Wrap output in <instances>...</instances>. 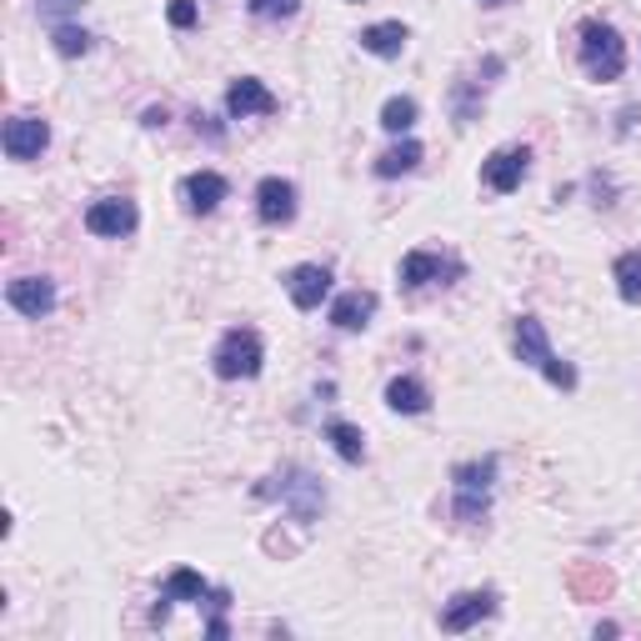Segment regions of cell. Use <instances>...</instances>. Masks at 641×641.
<instances>
[{
    "mask_svg": "<svg viewBox=\"0 0 641 641\" xmlns=\"http://www.w3.org/2000/svg\"><path fill=\"white\" fill-rule=\"evenodd\" d=\"M511 351H516L521 366L541 371V376L551 381V386L561 391H576V366L571 361H561L556 351H551L546 341V326H541V316H516V326H511Z\"/></svg>",
    "mask_w": 641,
    "mask_h": 641,
    "instance_id": "6da1fadb",
    "label": "cell"
},
{
    "mask_svg": "<svg viewBox=\"0 0 641 641\" xmlns=\"http://www.w3.org/2000/svg\"><path fill=\"white\" fill-rule=\"evenodd\" d=\"M256 496H270V501H286V511L300 521V526H310V521L320 516V506H326V486H320V476H310L306 466H286L280 476L260 481Z\"/></svg>",
    "mask_w": 641,
    "mask_h": 641,
    "instance_id": "7a4b0ae2",
    "label": "cell"
},
{
    "mask_svg": "<svg viewBox=\"0 0 641 641\" xmlns=\"http://www.w3.org/2000/svg\"><path fill=\"white\" fill-rule=\"evenodd\" d=\"M576 60L591 80H621V70H627V40L607 20H586L576 40Z\"/></svg>",
    "mask_w": 641,
    "mask_h": 641,
    "instance_id": "3957f363",
    "label": "cell"
},
{
    "mask_svg": "<svg viewBox=\"0 0 641 641\" xmlns=\"http://www.w3.org/2000/svg\"><path fill=\"white\" fill-rule=\"evenodd\" d=\"M260 361H266V346H260V336L250 326H230L226 336L216 341V351H210V371H216L220 381L260 376Z\"/></svg>",
    "mask_w": 641,
    "mask_h": 641,
    "instance_id": "277c9868",
    "label": "cell"
},
{
    "mask_svg": "<svg viewBox=\"0 0 641 641\" xmlns=\"http://www.w3.org/2000/svg\"><path fill=\"white\" fill-rule=\"evenodd\" d=\"M491 481H496V456L461 461V466L451 471V491H456L451 511H456V521H481V516H486V511H491Z\"/></svg>",
    "mask_w": 641,
    "mask_h": 641,
    "instance_id": "5b68a950",
    "label": "cell"
},
{
    "mask_svg": "<svg viewBox=\"0 0 641 641\" xmlns=\"http://www.w3.org/2000/svg\"><path fill=\"white\" fill-rule=\"evenodd\" d=\"M526 170H531V150L526 146H501V150H491V156L481 160V180H486V190H496V196L521 190Z\"/></svg>",
    "mask_w": 641,
    "mask_h": 641,
    "instance_id": "8992f818",
    "label": "cell"
},
{
    "mask_svg": "<svg viewBox=\"0 0 641 641\" xmlns=\"http://www.w3.org/2000/svg\"><path fill=\"white\" fill-rule=\"evenodd\" d=\"M496 601H501V596H496L491 586H481V591H456V596L441 607V631H451V637H456V631L481 627L486 617H496Z\"/></svg>",
    "mask_w": 641,
    "mask_h": 641,
    "instance_id": "52a82bcc",
    "label": "cell"
},
{
    "mask_svg": "<svg viewBox=\"0 0 641 641\" xmlns=\"http://www.w3.org/2000/svg\"><path fill=\"white\" fill-rule=\"evenodd\" d=\"M210 581L200 576V571H190V566H176L166 576V586H160V596H156V607H150V621H156V627H166L170 621V607H176V601H206L210 596Z\"/></svg>",
    "mask_w": 641,
    "mask_h": 641,
    "instance_id": "ba28073f",
    "label": "cell"
},
{
    "mask_svg": "<svg viewBox=\"0 0 641 641\" xmlns=\"http://www.w3.org/2000/svg\"><path fill=\"white\" fill-rule=\"evenodd\" d=\"M136 200L130 196H106V200H90V210H86V230L90 236H110V240H120V236H130L136 230Z\"/></svg>",
    "mask_w": 641,
    "mask_h": 641,
    "instance_id": "9c48e42d",
    "label": "cell"
},
{
    "mask_svg": "<svg viewBox=\"0 0 641 641\" xmlns=\"http://www.w3.org/2000/svg\"><path fill=\"white\" fill-rule=\"evenodd\" d=\"M0 146H6L10 160H36L50 146V126L40 116H10L6 130H0Z\"/></svg>",
    "mask_w": 641,
    "mask_h": 641,
    "instance_id": "30bf717a",
    "label": "cell"
},
{
    "mask_svg": "<svg viewBox=\"0 0 641 641\" xmlns=\"http://www.w3.org/2000/svg\"><path fill=\"white\" fill-rule=\"evenodd\" d=\"M276 110H280V100L266 90V80L240 76L226 86V116L246 120V116H276Z\"/></svg>",
    "mask_w": 641,
    "mask_h": 641,
    "instance_id": "8fae6325",
    "label": "cell"
},
{
    "mask_svg": "<svg viewBox=\"0 0 641 641\" xmlns=\"http://www.w3.org/2000/svg\"><path fill=\"white\" fill-rule=\"evenodd\" d=\"M256 216L260 226H290L296 220V186L286 176H266L256 186Z\"/></svg>",
    "mask_w": 641,
    "mask_h": 641,
    "instance_id": "7c38bea8",
    "label": "cell"
},
{
    "mask_svg": "<svg viewBox=\"0 0 641 641\" xmlns=\"http://www.w3.org/2000/svg\"><path fill=\"white\" fill-rule=\"evenodd\" d=\"M286 290H290V306L296 310H320V300L331 296V270L306 260V266H290L286 270Z\"/></svg>",
    "mask_w": 641,
    "mask_h": 641,
    "instance_id": "4fadbf2b",
    "label": "cell"
},
{
    "mask_svg": "<svg viewBox=\"0 0 641 641\" xmlns=\"http://www.w3.org/2000/svg\"><path fill=\"white\" fill-rule=\"evenodd\" d=\"M6 300H10V310L40 320V316H50V310H56V286H50L46 276H16L6 286Z\"/></svg>",
    "mask_w": 641,
    "mask_h": 641,
    "instance_id": "5bb4252c",
    "label": "cell"
},
{
    "mask_svg": "<svg viewBox=\"0 0 641 641\" xmlns=\"http://www.w3.org/2000/svg\"><path fill=\"white\" fill-rule=\"evenodd\" d=\"M461 270H466L461 260H446V256H436V250H406V256H401V286L421 290L441 276H461Z\"/></svg>",
    "mask_w": 641,
    "mask_h": 641,
    "instance_id": "9a60e30c",
    "label": "cell"
},
{
    "mask_svg": "<svg viewBox=\"0 0 641 641\" xmlns=\"http://www.w3.org/2000/svg\"><path fill=\"white\" fill-rule=\"evenodd\" d=\"M180 196H186L190 216H210V210L230 196V186H226V176H220V170H190V176L180 180Z\"/></svg>",
    "mask_w": 641,
    "mask_h": 641,
    "instance_id": "2e32d148",
    "label": "cell"
},
{
    "mask_svg": "<svg viewBox=\"0 0 641 641\" xmlns=\"http://www.w3.org/2000/svg\"><path fill=\"white\" fill-rule=\"evenodd\" d=\"M566 591H571V601H607L611 591H617V576H611L601 561H571Z\"/></svg>",
    "mask_w": 641,
    "mask_h": 641,
    "instance_id": "e0dca14e",
    "label": "cell"
},
{
    "mask_svg": "<svg viewBox=\"0 0 641 641\" xmlns=\"http://www.w3.org/2000/svg\"><path fill=\"white\" fill-rule=\"evenodd\" d=\"M376 316V290H341L331 300V326L336 331H366Z\"/></svg>",
    "mask_w": 641,
    "mask_h": 641,
    "instance_id": "ac0fdd59",
    "label": "cell"
},
{
    "mask_svg": "<svg viewBox=\"0 0 641 641\" xmlns=\"http://www.w3.org/2000/svg\"><path fill=\"white\" fill-rule=\"evenodd\" d=\"M356 40H361V50H366V56H376V60H396L401 50H406L411 30L401 26V20H376V26H366Z\"/></svg>",
    "mask_w": 641,
    "mask_h": 641,
    "instance_id": "d6986e66",
    "label": "cell"
},
{
    "mask_svg": "<svg viewBox=\"0 0 641 641\" xmlns=\"http://www.w3.org/2000/svg\"><path fill=\"white\" fill-rule=\"evenodd\" d=\"M386 406L396 411V416H421V411H431V391L421 386L416 376H396L386 386Z\"/></svg>",
    "mask_w": 641,
    "mask_h": 641,
    "instance_id": "ffe728a7",
    "label": "cell"
},
{
    "mask_svg": "<svg viewBox=\"0 0 641 641\" xmlns=\"http://www.w3.org/2000/svg\"><path fill=\"white\" fill-rule=\"evenodd\" d=\"M421 156H426V150H421V140H396L391 150H381V156H376V176H381V180L411 176V170L421 166Z\"/></svg>",
    "mask_w": 641,
    "mask_h": 641,
    "instance_id": "44dd1931",
    "label": "cell"
},
{
    "mask_svg": "<svg viewBox=\"0 0 641 641\" xmlns=\"http://www.w3.org/2000/svg\"><path fill=\"white\" fill-rule=\"evenodd\" d=\"M320 436L336 446L341 461H351V466H361L366 461V436H361V426H351V421H326L320 426Z\"/></svg>",
    "mask_w": 641,
    "mask_h": 641,
    "instance_id": "7402d4cb",
    "label": "cell"
},
{
    "mask_svg": "<svg viewBox=\"0 0 641 641\" xmlns=\"http://www.w3.org/2000/svg\"><path fill=\"white\" fill-rule=\"evenodd\" d=\"M611 280H617V290H621L627 306H641V246L621 250L617 266H611Z\"/></svg>",
    "mask_w": 641,
    "mask_h": 641,
    "instance_id": "603a6c76",
    "label": "cell"
},
{
    "mask_svg": "<svg viewBox=\"0 0 641 641\" xmlns=\"http://www.w3.org/2000/svg\"><path fill=\"white\" fill-rule=\"evenodd\" d=\"M381 126H386L391 136L411 130V126H416V100H411V96H391L386 106H381Z\"/></svg>",
    "mask_w": 641,
    "mask_h": 641,
    "instance_id": "cb8c5ba5",
    "label": "cell"
},
{
    "mask_svg": "<svg viewBox=\"0 0 641 641\" xmlns=\"http://www.w3.org/2000/svg\"><path fill=\"white\" fill-rule=\"evenodd\" d=\"M50 46H56L66 60H76V56L90 50V36L80 26H70V20H60V26H50Z\"/></svg>",
    "mask_w": 641,
    "mask_h": 641,
    "instance_id": "d4e9b609",
    "label": "cell"
},
{
    "mask_svg": "<svg viewBox=\"0 0 641 641\" xmlns=\"http://www.w3.org/2000/svg\"><path fill=\"white\" fill-rule=\"evenodd\" d=\"M451 110H456V126H471V120H476L481 100H476V86H471V80H456V90H451Z\"/></svg>",
    "mask_w": 641,
    "mask_h": 641,
    "instance_id": "484cf974",
    "label": "cell"
},
{
    "mask_svg": "<svg viewBox=\"0 0 641 641\" xmlns=\"http://www.w3.org/2000/svg\"><path fill=\"white\" fill-rule=\"evenodd\" d=\"M246 10L256 20H290L300 10V0H246Z\"/></svg>",
    "mask_w": 641,
    "mask_h": 641,
    "instance_id": "4316f807",
    "label": "cell"
},
{
    "mask_svg": "<svg viewBox=\"0 0 641 641\" xmlns=\"http://www.w3.org/2000/svg\"><path fill=\"white\" fill-rule=\"evenodd\" d=\"M36 6H40V20H46V26H60V20L76 16L86 0H36Z\"/></svg>",
    "mask_w": 641,
    "mask_h": 641,
    "instance_id": "83f0119b",
    "label": "cell"
},
{
    "mask_svg": "<svg viewBox=\"0 0 641 641\" xmlns=\"http://www.w3.org/2000/svg\"><path fill=\"white\" fill-rule=\"evenodd\" d=\"M166 20H170V26H176V30H190V26H196V20H200L196 0H170V6H166Z\"/></svg>",
    "mask_w": 641,
    "mask_h": 641,
    "instance_id": "f1b7e54d",
    "label": "cell"
},
{
    "mask_svg": "<svg viewBox=\"0 0 641 641\" xmlns=\"http://www.w3.org/2000/svg\"><path fill=\"white\" fill-rule=\"evenodd\" d=\"M226 631H230V627H226V617H210V621H206V637H216V641H220Z\"/></svg>",
    "mask_w": 641,
    "mask_h": 641,
    "instance_id": "f546056e",
    "label": "cell"
},
{
    "mask_svg": "<svg viewBox=\"0 0 641 641\" xmlns=\"http://www.w3.org/2000/svg\"><path fill=\"white\" fill-rule=\"evenodd\" d=\"M146 126H150V130L166 126V106H150V110H146Z\"/></svg>",
    "mask_w": 641,
    "mask_h": 641,
    "instance_id": "4dcf8cb0",
    "label": "cell"
},
{
    "mask_svg": "<svg viewBox=\"0 0 641 641\" xmlns=\"http://www.w3.org/2000/svg\"><path fill=\"white\" fill-rule=\"evenodd\" d=\"M481 6H501V0H481Z\"/></svg>",
    "mask_w": 641,
    "mask_h": 641,
    "instance_id": "1f68e13d",
    "label": "cell"
},
{
    "mask_svg": "<svg viewBox=\"0 0 641 641\" xmlns=\"http://www.w3.org/2000/svg\"><path fill=\"white\" fill-rule=\"evenodd\" d=\"M356 6H361V0H356Z\"/></svg>",
    "mask_w": 641,
    "mask_h": 641,
    "instance_id": "d6a6232c",
    "label": "cell"
}]
</instances>
